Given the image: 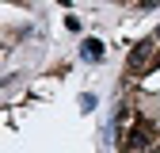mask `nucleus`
<instances>
[{"label": "nucleus", "instance_id": "f257e3e1", "mask_svg": "<svg viewBox=\"0 0 160 153\" xmlns=\"http://www.w3.org/2000/svg\"><path fill=\"white\" fill-rule=\"evenodd\" d=\"M156 61H160V42H156V38H145V42H137V46L130 50L126 73H130V76H141V73L156 69Z\"/></svg>", "mask_w": 160, "mask_h": 153}, {"label": "nucleus", "instance_id": "f03ea898", "mask_svg": "<svg viewBox=\"0 0 160 153\" xmlns=\"http://www.w3.org/2000/svg\"><path fill=\"white\" fill-rule=\"evenodd\" d=\"M149 142H152V126H149V123H137V126L126 134V142H122V145H126V153H141Z\"/></svg>", "mask_w": 160, "mask_h": 153}, {"label": "nucleus", "instance_id": "7ed1b4c3", "mask_svg": "<svg viewBox=\"0 0 160 153\" xmlns=\"http://www.w3.org/2000/svg\"><path fill=\"white\" fill-rule=\"evenodd\" d=\"M80 54L88 57V61H103V42H99V38H84V46H80Z\"/></svg>", "mask_w": 160, "mask_h": 153}, {"label": "nucleus", "instance_id": "20e7f679", "mask_svg": "<svg viewBox=\"0 0 160 153\" xmlns=\"http://www.w3.org/2000/svg\"><path fill=\"white\" fill-rule=\"evenodd\" d=\"M137 4H141V8H156L160 0H137Z\"/></svg>", "mask_w": 160, "mask_h": 153}, {"label": "nucleus", "instance_id": "39448f33", "mask_svg": "<svg viewBox=\"0 0 160 153\" xmlns=\"http://www.w3.org/2000/svg\"><path fill=\"white\" fill-rule=\"evenodd\" d=\"M152 38H156V42H160V27H156V34H152Z\"/></svg>", "mask_w": 160, "mask_h": 153}]
</instances>
